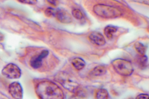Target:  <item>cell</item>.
Returning a JSON list of instances; mask_svg holds the SVG:
<instances>
[{"label":"cell","instance_id":"17","mask_svg":"<svg viewBox=\"0 0 149 99\" xmlns=\"http://www.w3.org/2000/svg\"><path fill=\"white\" fill-rule=\"evenodd\" d=\"M45 15L47 17H55V14H56V10H54L52 8H47L45 10Z\"/></svg>","mask_w":149,"mask_h":99},{"label":"cell","instance_id":"22","mask_svg":"<svg viewBox=\"0 0 149 99\" xmlns=\"http://www.w3.org/2000/svg\"><path fill=\"white\" fill-rule=\"evenodd\" d=\"M4 39H5L4 35H3L1 33H0V42H3V41L4 40Z\"/></svg>","mask_w":149,"mask_h":99},{"label":"cell","instance_id":"19","mask_svg":"<svg viewBox=\"0 0 149 99\" xmlns=\"http://www.w3.org/2000/svg\"><path fill=\"white\" fill-rule=\"evenodd\" d=\"M47 2L53 6H57L58 5L59 0H46Z\"/></svg>","mask_w":149,"mask_h":99},{"label":"cell","instance_id":"15","mask_svg":"<svg viewBox=\"0 0 149 99\" xmlns=\"http://www.w3.org/2000/svg\"><path fill=\"white\" fill-rule=\"evenodd\" d=\"M96 97V98L99 99H106L109 97V95H108V91L107 90L101 88V89H100L97 91Z\"/></svg>","mask_w":149,"mask_h":99},{"label":"cell","instance_id":"14","mask_svg":"<svg viewBox=\"0 0 149 99\" xmlns=\"http://www.w3.org/2000/svg\"><path fill=\"white\" fill-rule=\"evenodd\" d=\"M134 48L137 51V52L140 55H144L145 54V52H146V50H147V47L145 46L143 43H141V42H136L134 44Z\"/></svg>","mask_w":149,"mask_h":99},{"label":"cell","instance_id":"13","mask_svg":"<svg viewBox=\"0 0 149 99\" xmlns=\"http://www.w3.org/2000/svg\"><path fill=\"white\" fill-rule=\"evenodd\" d=\"M136 62L138 66L140 67L141 69H144L148 66V59L146 55H140L137 58Z\"/></svg>","mask_w":149,"mask_h":99},{"label":"cell","instance_id":"12","mask_svg":"<svg viewBox=\"0 0 149 99\" xmlns=\"http://www.w3.org/2000/svg\"><path fill=\"white\" fill-rule=\"evenodd\" d=\"M73 66L78 71L83 69L86 66V62L82 59L80 57H75L72 60Z\"/></svg>","mask_w":149,"mask_h":99},{"label":"cell","instance_id":"18","mask_svg":"<svg viewBox=\"0 0 149 99\" xmlns=\"http://www.w3.org/2000/svg\"><path fill=\"white\" fill-rule=\"evenodd\" d=\"M17 1L21 3H23V4L34 5L36 4L38 0H17Z\"/></svg>","mask_w":149,"mask_h":99},{"label":"cell","instance_id":"9","mask_svg":"<svg viewBox=\"0 0 149 99\" xmlns=\"http://www.w3.org/2000/svg\"><path fill=\"white\" fill-rule=\"evenodd\" d=\"M89 39L91 43L97 46H103L106 43L105 39L102 34L96 31L91 33L89 36Z\"/></svg>","mask_w":149,"mask_h":99},{"label":"cell","instance_id":"11","mask_svg":"<svg viewBox=\"0 0 149 99\" xmlns=\"http://www.w3.org/2000/svg\"><path fill=\"white\" fill-rule=\"evenodd\" d=\"M107 73L106 67L103 66H98L94 68L90 72L92 76H101Z\"/></svg>","mask_w":149,"mask_h":99},{"label":"cell","instance_id":"8","mask_svg":"<svg viewBox=\"0 0 149 99\" xmlns=\"http://www.w3.org/2000/svg\"><path fill=\"white\" fill-rule=\"evenodd\" d=\"M55 17L59 22L63 24H70L72 22V18L70 13L63 8L56 10Z\"/></svg>","mask_w":149,"mask_h":99},{"label":"cell","instance_id":"16","mask_svg":"<svg viewBox=\"0 0 149 99\" xmlns=\"http://www.w3.org/2000/svg\"><path fill=\"white\" fill-rule=\"evenodd\" d=\"M72 13L73 17L77 20H82L84 18V15L83 14V13L80 9H78V8L73 9L72 10Z\"/></svg>","mask_w":149,"mask_h":99},{"label":"cell","instance_id":"1","mask_svg":"<svg viewBox=\"0 0 149 99\" xmlns=\"http://www.w3.org/2000/svg\"><path fill=\"white\" fill-rule=\"evenodd\" d=\"M36 93L40 98L55 99L63 98L64 93L59 87L52 81H43L37 84Z\"/></svg>","mask_w":149,"mask_h":99},{"label":"cell","instance_id":"21","mask_svg":"<svg viewBox=\"0 0 149 99\" xmlns=\"http://www.w3.org/2000/svg\"><path fill=\"white\" fill-rule=\"evenodd\" d=\"M136 98L138 99H148L149 98V95L147 94H140L137 96Z\"/></svg>","mask_w":149,"mask_h":99},{"label":"cell","instance_id":"2","mask_svg":"<svg viewBox=\"0 0 149 99\" xmlns=\"http://www.w3.org/2000/svg\"><path fill=\"white\" fill-rule=\"evenodd\" d=\"M93 10L97 16L103 19H116L123 15V13L117 8L104 4L94 5Z\"/></svg>","mask_w":149,"mask_h":99},{"label":"cell","instance_id":"7","mask_svg":"<svg viewBox=\"0 0 149 99\" xmlns=\"http://www.w3.org/2000/svg\"><path fill=\"white\" fill-rule=\"evenodd\" d=\"M8 91L13 98L20 99L23 97V89L19 82H13L10 84Z\"/></svg>","mask_w":149,"mask_h":99},{"label":"cell","instance_id":"20","mask_svg":"<svg viewBox=\"0 0 149 99\" xmlns=\"http://www.w3.org/2000/svg\"><path fill=\"white\" fill-rule=\"evenodd\" d=\"M133 2L135 3H141V4H143V5H146L149 6V0H131Z\"/></svg>","mask_w":149,"mask_h":99},{"label":"cell","instance_id":"4","mask_svg":"<svg viewBox=\"0 0 149 99\" xmlns=\"http://www.w3.org/2000/svg\"><path fill=\"white\" fill-rule=\"evenodd\" d=\"M56 80L62 86L72 92H75L79 89V83L73 77L65 73H60L57 75Z\"/></svg>","mask_w":149,"mask_h":99},{"label":"cell","instance_id":"5","mask_svg":"<svg viewBox=\"0 0 149 99\" xmlns=\"http://www.w3.org/2000/svg\"><path fill=\"white\" fill-rule=\"evenodd\" d=\"M2 74L8 79H18L21 76V70L16 64L10 63L3 68Z\"/></svg>","mask_w":149,"mask_h":99},{"label":"cell","instance_id":"6","mask_svg":"<svg viewBox=\"0 0 149 99\" xmlns=\"http://www.w3.org/2000/svg\"><path fill=\"white\" fill-rule=\"evenodd\" d=\"M49 52L48 50H44L42 51L41 53L40 54L34 56L31 58L29 62L30 66L35 69H39V68L41 67L42 66L43 59H45L46 57H47V56L49 55Z\"/></svg>","mask_w":149,"mask_h":99},{"label":"cell","instance_id":"3","mask_svg":"<svg viewBox=\"0 0 149 99\" xmlns=\"http://www.w3.org/2000/svg\"><path fill=\"white\" fill-rule=\"evenodd\" d=\"M111 64L114 70L122 76H129L131 75L134 71L133 65L130 61L127 60L117 59L113 60Z\"/></svg>","mask_w":149,"mask_h":99},{"label":"cell","instance_id":"10","mask_svg":"<svg viewBox=\"0 0 149 99\" xmlns=\"http://www.w3.org/2000/svg\"><path fill=\"white\" fill-rule=\"evenodd\" d=\"M117 27L113 26H107L105 27L104 29V35L107 37L108 39H112L114 35L117 31Z\"/></svg>","mask_w":149,"mask_h":99}]
</instances>
